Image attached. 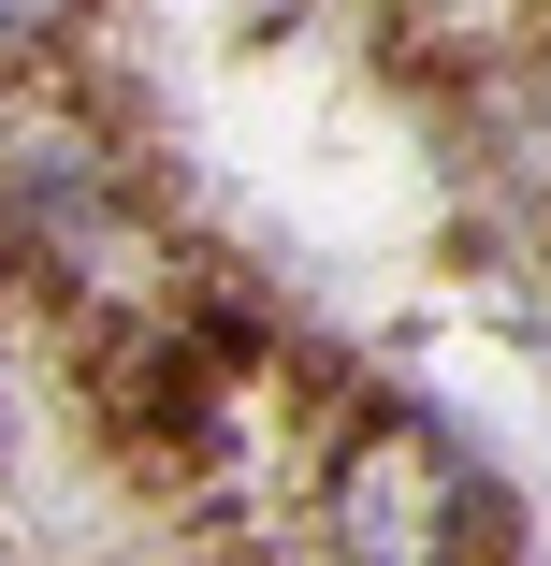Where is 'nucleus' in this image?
<instances>
[{
    "mask_svg": "<svg viewBox=\"0 0 551 566\" xmlns=\"http://www.w3.org/2000/svg\"><path fill=\"white\" fill-rule=\"evenodd\" d=\"M319 537L349 566H465L479 552V480L421 421H363L335 450V480H319Z\"/></svg>",
    "mask_w": 551,
    "mask_h": 566,
    "instance_id": "f257e3e1",
    "label": "nucleus"
},
{
    "mask_svg": "<svg viewBox=\"0 0 551 566\" xmlns=\"http://www.w3.org/2000/svg\"><path fill=\"white\" fill-rule=\"evenodd\" d=\"M87 0H0V44H44V30H73Z\"/></svg>",
    "mask_w": 551,
    "mask_h": 566,
    "instance_id": "f03ea898",
    "label": "nucleus"
}]
</instances>
